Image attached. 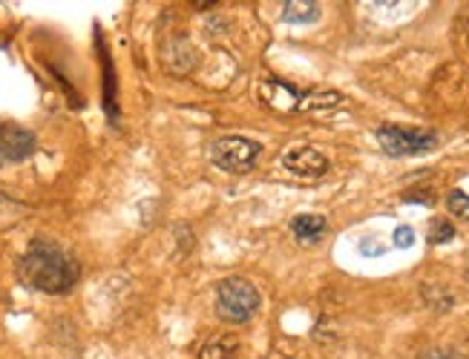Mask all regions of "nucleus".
Returning <instances> with one entry per match:
<instances>
[{"label": "nucleus", "mask_w": 469, "mask_h": 359, "mask_svg": "<svg viewBox=\"0 0 469 359\" xmlns=\"http://www.w3.org/2000/svg\"><path fill=\"white\" fill-rule=\"evenodd\" d=\"M35 150V135L24 127L0 124V164H18L32 156Z\"/></svg>", "instance_id": "6"}, {"label": "nucleus", "mask_w": 469, "mask_h": 359, "mask_svg": "<svg viewBox=\"0 0 469 359\" xmlns=\"http://www.w3.org/2000/svg\"><path fill=\"white\" fill-rule=\"evenodd\" d=\"M262 296L245 277H228L216 285V316L228 325H245L257 316Z\"/></svg>", "instance_id": "2"}, {"label": "nucleus", "mask_w": 469, "mask_h": 359, "mask_svg": "<svg viewBox=\"0 0 469 359\" xmlns=\"http://www.w3.org/2000/svg\"><path fill=\"white\" fill-rule=\"evenodd\" d=\"M317 18H320V4H314V0H288V4H282V21L286 24L306 26Z\"/></svg>", "instance_id": "9"}, {"label": "nucleus", "mask_w": 469, "mask_h": 359, "mask_svg": "<svg viewBox=\"0 0 469 359\" xmlns=\"http://www.w3.org/2000/svg\"><path fill=\"white\" fill-rule=\"evenodd\" d=\"M426 238H429V245H446L455 238V228H452V221H446V218H435Z\"/></svg>", "instance_id": "13"}, {"label": "nucleus", "mask_w": 469, "mask_h": 359, "mask_svg": "<svg viewBox=\"0 0 469 359\" xmlns=\"http://www.w3.org/2000/svg\"><path fill=\"white\" fill-rule=\"evenodd\" d=\"M446 210L455 216V218H464L469 221V196L464 190H452L446 196Z\"/></svg>", "instance_id": "14"}, {"label": "nucleus", "mask_w": 469, "mask_h": 359, "mask_svg": "<svg viewBox=\"0 0 469 359\" xmlns=\"http://www.w3.org/2000/svg\"><path fill=\"white\" fill-rule=\"evenodd\" d=\"M262 95H265V104L279 112L299 110V101H303L294 87H288V83H282V81H268L262 87Z\"/></svg>", "instance_id": "8"}, {"label": "nucleus", "mask_w": 469, "mask_h": 359, "mask_svg": "<svg viewBox=\"0 0 469 359\" xmlns=\"http://www.w3.org/2000/svg\"><path fill=\"white\" fill-rule=\"evenodd\" d=\"M417 359H466V356L455 348H426L417 354Z\"/></svg>", "instance_id": "15"}, {"label": "nucleus", "mask_w": 469, "mask_h": 359, "mask_svg": "<svg viewBox=\"0 0 469 359\" xmlns=\"http://www.w3.org/2000/svg\"><path fill=\"white\" fill-rule=\"evenodd\" d=\"M262 152V144L254 139H245V135H225V139L213 141L210 147V161L213 167H220L222 173H248L250 167L257 164Z\"/></svg>", "instance_id": "4"}, {"label": "nucleus", "mask_w": 469, "mask_h": 359, "mask_svg": "<svg viewBox=\"0 0 469 359\" xmlns=\"http://www.w3.org/2000/svg\"><path fill=\"white\" fill-rule=\"evenodd\" d=\"M282 167H286L291 176H299V179H320L328 173L331 164L320 150H314L308 144H297V147L282 152Z\"/></svg>", "instance_id": "5"}, {"label": "nucleus", "mask_w": 469, "mask_h": 359, "mask_svg": "<svg viewBox=\"0 0 469 359\" xmlns=\"http://www.w3.org/2000/svg\"><path fill=\"white\" fill-rule=\"evenodd\" d=\"M102 61H104V107L115 121V118H119V104H115V73H112V61L107 55V49H102Z\"/></svg>", "instance_id": "11"}, {"label": "nucleus", "mask_w": 469, "mask_h": 359, "mask_svg": "<svg viewBox=\"0 0 469 359\" xmlns=\"http://www.w3.org/2000/svg\"><path fill=\"white\" fill-rule=\"evenodd\" d=\"M343 104L340 92H320V95H308L299 101V110H334Z\"/></svg>", "instance_id": "12"}, {"label": "nucleus", "mask_w": 469, "mask_h": 359, "mask_svg": "<svg viewBox=\"0 0 469 359\" xmlns=\"http://www.w3.org/2000/svg\"><path fill=\"white\" fill-rule=\"evenodd\" d=\"M395 245L397 247H409L412 245V228H397L395 230Z\"/></svg>", "instance_id": "16"}, {"label": "nucleus", "mask_w": 469, "mask_h": 359, "mask_svg": "<svg viewBox=\"0 0 469 359\" xmlns=\"http://www.w3.org/2000/svg\"><path fill=\"white\" fill-rule=\"evenodd\" d=\"M377 144L383 152L392 159H406V156H424L438 147V132L421 130V127H400V124H386L377 130Z\"/></svg>", "instance_id": "3"}, {"label": "nucleus", "mask_w": 469, "mask_h": 359, "mask_svg": "<svg viewBox=\"0 0 469 359\" xmlns=\"http://www.w3.org/2000/svg\"><path fill=\"white\" fill-rule=\"evenodd\" d=\"M237 351H239V336L222 334L210 339L208 345L199 351V359H237Z\"/></svg>", "instance_id": "10"}, {"label": "nucleus", "mask_w": 469, "mask_h": 359, "mask_svg": "<svg viewBox=\"0 0 469 359\" xmlns=\"http://www.w3.org/2000/svg\"><path fill=\"white\" fill-rule=\"evenodd\" d=\"M328 230V218L320 213H299L291 218V233L299 245H317Z\"/></svg>", "instance_id": "7"}, {"label": "nucleus", "mask_w": 469, "mask_h": 359, "mask_svg": "<svg viewBox=\"0 0 469 359\" xmlns=\"http://www.w3.org/2000/svg\"><path fill=\"white\" fill-rule=\"evenodd\" d=\"M18 273L21 279L41 290V294H53V296H61V294H70V290L78 285L81 279V265L75 256L61 247L58 242H49V238H35L24 259L18 265Z\"/></svg>", "instance_id": "1"}]
</instances>
